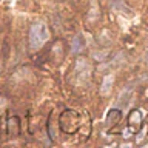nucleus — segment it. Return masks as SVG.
Segmentation results:
<instances>
[{"mask_svg": "<svg viewBox=\"0 0 148 148\" xmlns=\"http://www.w3.org/2000/svg\"><path fill=\"white\" fill-rule=\"evenodd\" d=\"M49 39V29L43 22H36L29 29V46L31 49H40Z\"/></svg>", "mask_w": 148, "mask_h": 148, "instance_id": "1", "label": "nucleus"}, {"mask_svg": "<svg viewBox=\"0 0 148 148\" xmlns=\"http://www.w3.org/2000/svg\"><path fill=\"white\" fill-rule=\"evenodd\" d=\"M76 73L79 76H83V77H88V73H90V66H88L86 60L79 57L77 62H76Z\"/></svg>", "mask_w": 148, "mask_h": 148, "instance_id": "2", "label": "nucleus"}, {"mask_svg": "<svg viewBox=\"0 0 148 148\" xmlns=\"http://www.w3.org/2000/svg\"><path fill=\"white\" fill-rule=\"evenodd\" d=\"M113 82H114V76L113 74H106L103 82H102V86H100V94L102 96H106L111 92V85H113Z\"/></svg>", "mask_w": 148, "mask_h": 148, "instance_id": "3", "label": "nucleus"}, {"mask_svg": "<svg viewBox=\"0 0 148 148\" xmlns=\"http://www.w3.org/2000/svg\"><path fill=\"white\" fill-rule=\"evenodd\" d=\"M128 122H130V125H131V127H134V125H137L142 122V114H140V111L139 110H134L131 114H130V117H128Z\"/></svg>", "mask_w": 148, "mask_h": 148, "instance_id": "4", "label": "nucleus"}, {"mask_svg": "<svg viewBox=\"0 0 148 148\" xmlns=\"http://www.w3.org/2000/svg\"><path fill=\"white\" fill-rule=\"evenodd\" d=\"M80 49H82L80 37H74V40H73V53H79Z\"/></svg>", "mask_w": 148, "mask_h": 148, "instance_id": "5", "label": "nucleus"}, {"mask_svg": "<svg viewBox=\"0 0 148 148\" xmlns=\"http://www.w3.org/2000/svg\"><path fill=\"white\" fill-rule=\"evenodd\" d=\"M119 117H120V113H119V110H113V111L110 113V116H108V120H110L111 123H113V122H116V120H117Z\"/></svg>", "mask_w": 148, "mask_h": 148, "instance_id": "6", "label": "nucleus"}, {"mask_svg": "<svg viewBox=\"0 0 148 148\" xmlns=\"http://www.w3.org/2000/svg\"><path fill=\"white\" fill-rule=\"evenodd\" d=\"M5 106H6V100H5L3 97H0V113L3 111V108H5Z\"/></svg>", "mask_w": 148, "mask_h": 148, "instance_id": "7", "label": "nucleus"}, {"mask_svg": "<svg viewBox=\"0 0 148 148\" xmlns=\"http://www.w3.org/2000/svg\"><path fill=\"white\" fill-rule=\"evenodd\" d=\"M0 71H2V65H0Z\"/></svg>", "mask_w": 148, "mask_h": 148, "instance_id": "8", "label": "nucleus"}]
</instances>
